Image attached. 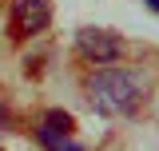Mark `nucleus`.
Returning <instances> with one entry per match:
<instances>
[{"label":"nucleus","instance_id":"nucleus-3","mask_svg":"<svg viewBox=\"0 0 159 151\" xmlns=\"http://www.w3.org/2000/svg\"><path fill=\"white\" fill-rule=\"evenodd\" d=\"M52 20V0H12V40L36 36Z\"/></svg>","mask_w":159,"mask_h":151},{"label":"nucleus","instance_id":"nucleus-2","mask_svg":"<svg viewBox=\"0 0 159 151\" xmlns=\"http://www.w3.org/2000/svg\"><path fill=\"white\" fill-rule=\"evenodd\" d=\"M76 48H80V56L92 60V64H116V60L127 56V44L116 32H103V28H84L76 36Z\"/></svg>","mask_w":159,"mask_h":151},{"label":"nucleus","instance_id":"nucleus-1","mask_svg":"<svg viewBox=\"0 0 159 151\" xmlns=\"http://www.w3.org/2000/svg\"><path fill=\"white\" fill-rule=\"evenodd\" d=\"M88 99L99 115H131L143 103V88L131 72H119V68H103L88 80Z\"/></svg>","mask_w":159,"mask_h":151},{"label":"nucleus","instance_id":"nucleus-6","mask_svg":"<svg viewBox=\"0 0 159 151\" xmlns=\"http://www.w3.org/2000/svg\"><path fill=\"white\" fill-rule=\"evenodd\" d=\"M4 127H8V108L0 103V131H4Z\"/></svg>","mask_w":159,"mask_h":151},{"label":"nucleus","instance_id":"nucleus-5","mask_svg":"<svg viewBox=\"0 0 159 151\" xmlns=\"http://www.w3.org/2000/svg\"><path fill=\"white\" fill-rule=\"evenodd\" d=\"M44 127L56 131V135H72V115L68 112H48L44 115Z\"/></svg>","mask_w":159,"mask_h":151},{"label":"nucleus","instance_id":"nucleus-7","mask_svg":"<svg viewBox=\"0 0 159 151\" xmlns=\"http://www.w3.org/2000/svg\"><path fill=\"white\" fill-rule=\"evenodd\" d=\"M147 4H151V8H155V12H159V0H147Z\"/></svg>","mask_w":159,"mask_h":151},{"label":"nucleus","instance_id":"nucleus-4","mask_svg":"<svg viewBox=\"0 0 159 151\" xmlns=\"http://www.w3.org/2000/svg\"><path fill=\"white\" fill-rule=\"evenodd\" d=\"M36 135H40V143H44L48 151H84L76 139H68V135H56V131H48V127H40Z\"/></svg>","mask_w":159,"mask_h":151}]
</instances>
